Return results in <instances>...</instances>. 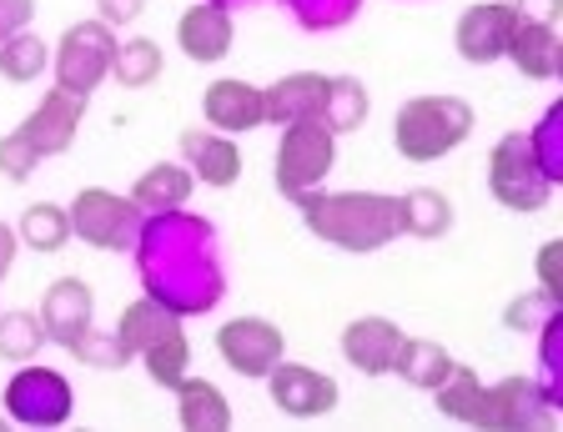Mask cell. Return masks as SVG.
I'll list each match as a JSON object with an SVG mask.
<instances>
[{
	"label": "cell",
	"instance_id": "obj_1",
	"mask_svg": "<svg viewBox=\"0 0 563 432\" xmlns=\"http://www.w3.org/2000/svg\"><path fill=\"white\" fill-rule=\"evenodd\" d=\"M131 257H136L141 292L162 302L166 312H176L181 322L197 312H211L227 297L222 236L207 217H191L187 207L146 217Z\"/></svg>",
	"mask_w": 563,
	"mask_h": 432
},
{
	"label": "cell",
	"instance_id": "obj_2",
	"mask_svg": "<svg viewBox=\"0 0 563 432\" xmlns=\"http://www.w3.org/2000/svg\"><path fill=\"white\" fill-rule=\"evenodd\" d=\"M302 211V226L317 242L352 252V257H367V252H383V246L398 242V197L387 191H307L297 201Z\"/></svg>",
	"mask_w": 563,
	"mask_h": 432
},
{
	"label": "cell",
	"instance_id": "obj_3",
	"mask_svg": "<svg viewBox=\"0 0 563 432\" xmlns=\"http://www.w3.org/2000/svg\"><path fill=\"white\" fill-rule=\"evenodd\" d=\"M473 126H478V111L463 96H453V91L408 96L398 106V117H393V146H398L402 162L433 166L443 156H453L473 136Z\"/></svg>",
	"mask_w": 563,
	"mask_h": 432
},
{
	"label": "cell",
	"instance_id": "obj_4",
	"mask_svg": "<svg viewBox=\"0 0 563 432\" xmlns=\"http://www.w3.org/2000/svg\"><path fill=\"white\" fill-rule=\"evenodd\" d=\"M488 191L498 207L518 211V217H533V211H543L553 201V176L543 171L528 131L498 136V146L488 152Z\"/></svg>",
	"mask_w": 563,
	"mask_h": 432
},
{
	"label": "cell",
	"instance_id": "obj_5",
	"mask_svg": "<svg viewBox=\"0 0 563 432\" xmlns=\"http://www.w3.org/2000/svg\"><path fill=\"white\" fill-rule=\"evenodd\" d=\"M277 152H272V187L287 201H302L307 191H317L338 166V136L322 121H292L277 126Z\"/></svg>",
	"mask_w": 563,
	"mask_h": 432
},
{
	"label": "cell",
	"instance_id": "obj_6",
	"mask_svg": "<svg viewBox=\"0 0 563 432\" xmlns=\"http://www.w3.org/2000/svg\"><path fill=\"white\" fill-rule=\"evenodd\" d=\"M111 56H117V31L101 15L96 21H76L51 46V76H56L60 91L91 101L101 91V81H111Z\"/></svg>",
	"mask_w": 563,
	"mask_h": 432
},
{
	"label": "cell",
	"instance_id": "obj_7",
	"mask_svg": "<svg viewBox=\"0 0 563 432\" xmlns=\"http://www.w3.org/2000/svg\"><path fill=\"white\" fill-rule=\"evenodd\" d=\"M66 211H70V236L76 242L96 246V252H121V257L136 246L141 222H146L136 201L106 187H81Z\"/></svg>",
	"mask_w": 563,
	"mask_h": 432
},
{
	"label": "cell",
	"instance_id": "obj_8",
	"mask_svg": "<svg viewBox=\"0 0 563 432\" xmlns=\"http://www.w3.org/2000/svg\"><path fill=\"white\" fill-rule=\"evenodd\" d=\"M70 412H76V392L56 367L21 363L5 383V418L21 422V428H66Z\"/></svg>",
	"mask_w": 563,
	"mask_h": 432
},
{
	"label": "cell",
	"instance_id": "obj_9",
	"mask_svg": "<svg viewBox=\"0 0 563 432\" xmlns=\"http://www.w3.org/2000/svg\"><path fill=\"white\" fill-rule=\"evenodd\" d=\"M553 418H559V408L543 398L539 377L514 373L483 392L478 428L483 432H543V428H553Z\"/></svg>",
	"mask_w": 563,
	"mask_h": 432
},
{
	"label": "cell",
	"instance_id": "obj_10",
	"mask_svg": "<svg viewBox=\"0 0 563 432\" xmlns=\"http://www.w3.org/2000/svg\"><path fill=\"white\" fill-rule=\"evenodd\" d=\"M217 357L232 367L236 377H267L272 367L287 357V337L267 317H232L217 328Z\"/></svg>",
	"mask_w": 563,
	"mask_h": 432
},
{
	"label": "cell",
	"instance_id": "obj_11",
	"mask_svg": "<svg viewBox=\"0 0 563 432\" xmlns=\"http://www.w3.org/2000/svg\"><path fill=\"white\" fill-rule=\"evenodd\" d=\"M262 383H267L272 408L287 412V418H297V422L328 418V412H338V402H342L338 377L317 373V367H307V363H287V357H282Z\"/></svg>",
	"mask_w": 563,
	"mask_h": 432
},
{
	"label": "cell",
	"instance_id": "obj_12",
	"mask_svg": "<svg viewBox=\"0 0 563 432\" xmlns=\"http://www.w3.org/2000/svg\"><path fill=\"white\" fill-rule=\"evenodd\" d=\"M81 121H86V96H70L60 86H51L46 101L31 106V117L21 121V136L31 141V152L46 162V156H66L81 136Z\"/></svg>",
	"mask_w": 563,
	"mask_h": 432
},
{
	"label": "cell",
	"instance_id": "obj_13",
	"mask_svg": "<svg viewBox=\"0 0 563 432\" xmlns=\"http://www.w3.org/2000/svg\"><path fill=\"white\" fill-rule=\"evenodd\" d=\"M508 31H514V5L508 0H478L457 15L453 25V51L468 66H493L508 51Z\"/></svg>",
	"mask_w": 563,
	"mask_h": 432
},
{
	"label": "cell",
	"instance_id": "obj_14",
	"mask_svg": "<svg viewBox=\"0 0 563 432\" xmlns=\"http://www.w3.org/2000/svg\"><path fill=\"white\" fill-rule=\"evenodd\" d=\"M342 357H347L352 373L363 377H393V363H398V347H402V328L393 322V317H352L347 328H342L338 337Z\"/></svg>",
	"mask_w": 563,
	"mask_h": 432
},
{
	"label": "cell",
	"instance_id": "obj_15",
	"mask_svg": "<svg viewBox=\"0 0 563 432\" xmlns=\"http://www.w3.org/2000/svg\"><path fill=\"white\" fill-rule=\"evenodd\" d=\"M232 41H236L232 11L217 5V0H197L176 21V46H181L187 60H197V66H222L232 56Z\"/></svg>",
	"mask_w": 563,
	"mask_h": 432
},
{
	"label": "cell",
	"instance_id": "obj_16",
	"mask_svg": "<svg viewBox=\"0 0 563 432\" xmlns=\"http://www.w3.org/2000/svg\"><path fill=\"white\" fill-rule=\"evenodd\" d=\"M181 162H187V171L197 176V187H236V176H242V146H236V136H227V131H211V126H187L181 131Z\"/></svg>",
	"mask_w": 563,
	"mask_h": 432
},
{
	"label": "cell",
	"instance_id": "obj_17",
	"mask_svg": "<svg viewBox=\"0 0 563 432\" xmlns=\"http://www.w3.org/2000/svg\"><path fill=\"white\" fill-rule=\"evenodd\" d=\"M201 117L211 131H227V136H246V131L267 126V111H262V86L242 81V76H222L201 91Z\"/></svg>",
	"mask_w": 563,
	"mask_h": 432
},
{
	"label": "cell",
	"instance_id": "obj_18",
	"mask_svg": "<svg viewBox=\"0 0 563 432\" xmlns=\"http://www.w3.org/2000/svg\"><path fill=\"white\" fill-rule=\"evenodd\" d=\"M508 60L528 81H559L563 70V35L553 21H533V15L514 11V31H508Z\"/></svg>",
	"mask_w": 563,
	"mask_h": 432
},
{
	"label": "cell",
	"instance_id": "obj_19",
	"mask_svg": "<svg viewBox=\"0 0 563 432\" xmlns=\"http://www.w3.org/2000/svg\"><path fill=\"white\" fill-rule=\"evenodd\" d=\"M35 317H41V328H46V337L56 347H70L96 322V292L81 277H56L46 287V297H41V312Z\"/></svg>",
	"mask_w": 563,
	"mask_h": 432
},
{
	"label": "cell",
	"instance_id": "obj_20",
	"mask_svg": "<svg viewBox=\"0 0 563 432\" xmlns=\"http://www.w3.org/2000/svg\"><path fill=\"white\" fill-rule=\"evenodd\" d=\"M328 101V76L322 70H287L272 86H262V111L267 126H292V121H322Z\"/></svg>",
	"mask_w": 563,
	"mask_h": 432
},
{
	"label": "cell",
	"instance_id": "obj_21",
	"mask_svg": "<svg viewBox=\"0 0 563 432\" xmlns=\"http://www.w3.org/2000/svg\"><path fill=\"white\" fill-rule=\"evenodd\" d=\"M197 191V176L187 171V162H152L146 171L131 181L126 197L141 207V217H162V211H181Z\"/></svg>",
	"mask_w": 563,
	"mask_h": 432
},
{
	"label": "cell",
	"instance_id": "obj_22",
	"mask_svg": "<svg viewBox=\"0 0 563 432\" xmlns=\"http://www.w3.org/2000/svg\"><path fill=\"white\" fill-rule=\"evenodd\" d=\"M176 398V422L187 432H227L232 428V402H227V392L217 383H207V377H181V383L172 387Z\"/></svg>",
	"mask_w": 563,
	"mask_h": 432
},
{
	"label": "cell",
	"instance_id": "obj_23",
	"mask_svg": "<svg viewBox=\"0 0 563 432\" xmlns=\"http://www.w3.org/2000/svg\"><path fill=\"white\" fill-rule=\"evenodd\" d=\"M457 222L453 201H448V191L438 187H412L408 197H398V232L402 236H418V242H438V236H448Z\"/></svg>",
	"mask_w": 563,
	"mask_h": 432
},
{
	"label": "cell",
	"instance_id": "obj_24",
	"mask_svg": "<svg viewBox=\"0 0 563 432\" xmlns=\"http://www.w3.org/2000/svg\"><path fill=\"white\" fill-rule=\"evenodd\" d=\"M483 377L473 373L468 363H453L448 367V377L433 387V408H438V418H448V422H457V428H478V418H483Z\"/></svg>",
	"mask_w": 563,
	"mask_h": 432
},
{
	"label": "cell",
	"instance_id": "obj_25",
	"mask_svg": "<svg viewBox=\"0 0 563 432\" xmlns=\"http://www.w3.org/2000/svg\"><path fill=\"white\" fill-rule=\"evenodd\" d=\"M162 70H166V56H162V46H156L152 35H126V41L117 35L111 81H117L121 91H146V86L162 81Z\"/></svg>",
	"mask_w": 563,
	"mask_h": 432
},
{
	"label": "cell",
	"instance_id": "obj_26",
	"mask_svg": "<svg viewBox=\"0 0 563 432\" xmlns=\"http://www.w3.org/2000/svg\"><path fill=\"white\" fill-rule=\"evenodd\" d=\"M448 367H453V352H448L443 342H433V337H402L398 363H393V377H398L402 387L433 392V387L448 377Z\"/></svg>",
	"mask_w": 563,
	"mask_h": 432
},
{
	"label": "cell",
	"instance_id": "obj_27",
	"mask_svg": "<svg viewBox=\"0 0 563 432\" xmlns=\"http://www.w3.org/2000/svg\"><path fill=\"white\" fill-rule=\"evenodd\" d=\"M367 117H373V96L357 76H328V101H322V126L332 136H352L363 131Z\"/></svg>",
	"mask_w": 563,
	"mask_h": 432
},
{
	"label": "cell",
	"instance_id": "obj_28",
	"mask_svg": "<svg viewBox=\"0 0 563 432\" xmlns=\"http://www.w3.org/2000/svg\"><path fill=\"white\" fill-rule=\"evenodd\" d=\"M15 236H21V246L41 252V257H56L66 242H76L70 236V211L56 207V201H31L21 211V222H15Z\"/></svg>",
	"mask_w": 563,
	"mask_h": 432
},
{
	"label": "cell",
	"instance_id": "obj_29",
	"mask_svg": "<svg viewBox=\"0 0 563 432\" xmlns=\"http://www.w3.org/2000/svg\"><path fill=\"white\" fill-rule=\"evenodd\" d=\"M176 322H181V317L166 312L162 302H152V297H136V302L121 307V317H117V328H111V332H117V342L126 347L131 363H136L141 347H146L152 337H162L166 328H176Z\"/></svg>",
	"mask_w": 563,
	"mask_h": 432
},
{
	"label": "cell",
	"instance_id": "obj_30",
	"mask_svg": "<svg viewBox=\"0 0 563 432\" xmlns=\"http://www.w3.org/2000/svg\"><path fill=\"white\" fill-rule=\"evenodd\" d=\"M141 363H146V377H152L156 387H166V392H172V387L187 377V367H191L187 328L176 322V328H166L162 337H152L146 347H141Z\"/></svg>",
	"mask_w": 563,
	"mask_h": 432
},
{
	"label": "cell",
	"instance_id": "obj_31",
	"mask_svg": "<svg viewBox=\"0 0 563 432\" xmlns=\"http://www.w3.org/2000/svg\"><path fill=\"white\" fill-rule=\"evenodd\" d=\"M46 70H51V46L35 31H21L0 46V76L11 86H31V81H41Z\"/></svg>",
	"mask_w": 563,
	"mask_h": 432
},
{
	"label": "cell",
	"instance_id": "obj_32",
	"mask_svg": "<svg viewBox=\"0 0 563 432\" xmlns=\"http://www.w3.org/2000/svg\"><path fill=\"white\" fill-rule=\"evenodd\" d=\"M46 342L51 337L35 312H0V363H35Z\"/></svg>",
	"mask_w": 563,
	"mask_h": 432
},
{
	"label": "cell",
	"instance_id": "obj_33",
	"mask_svg": "<svg viewBox=\"0 0 563 432\" xmlns=\"http://www.w3.org/2000/svg\"><path fill=\"white\" fill-rule=\"evenodd\" d=\"M539 387L553 408H563V312H553L539 332Z\"/></svg>",
	"mask_w": 563,
	"mask_h": 432
},
{
	"label": "cell",
	"instance_id": "obj_34",
	"mask_svg": "<svg viewBox=\"0 0 563 432\" xmlns=\"http://www.w3.org/2000/svg\"><path fill=\"white\" fill-rule=\"evenodd\" d=\"M66 352H70V357H76L81 367H96V373H121V367L131 363L126 347L117 342V332H101L96 322H91V328H86L76 342H70Z\"/></svg>",
	"mask_w": 563,
	"mask_h": 432
},
{
	"label": "cell",
	"instance_id": "obj_35",
	"mask_svg": "<svg viewBox=\"0 0 563 432\" xmlns=\"http://www.w3.org/2000/svg\"><path fill=\"white\" fill-rule=\"evenodd\" d=\"M528 136H533V152H539L543 171L559 187L563 181V101H549V111L539 117V126H528Z\"/></svg>",
	"mask_w": 563,
	"mask_h": 432
},
{
	"label": "cell",
	"instance_id": "obj_36",
	"mask_svg": "<svg viewBox=\"0 0 563 432\" xmlns=\"http://www.w3.org/2000/svg\"><path fill=\"white\" fill-rule=\"evenodd\" d=\"M282 5L297 15L302 31H338V25H347L357 15L363 0H282Z\"/></svg>",
	"mask_w": 563,
	"mask_h": 432
},
{
	"label": "cell",
	"instance_id": "obj_37",
	"mask_svg": "<svg viewBox=\"0 0 563 432\" xmlns=\"http://www.w3.org/2000/svg\"><path fill=\"white\" fill-rule=\"evenodd\" d=\"M553 312H563V307H553L549 297H543L539 287H533V292H518L514 302L504 307V328H508V332H518V337H533V332H539Z\"/></svg>",
	"mask_w": 563,
	"mask_h": 432
},
{
	"label": "cell",
	"instance_id": "obj_38",
	"mask_svg": "<svg viewBox=\"0 0 563 432\" xmlns=\"http://www.w3.org/2000/svg\"><path fill=\"white\" fill-rule=\"evenodd\" d=\"M35 166H41V156L31 152V141H25L21 131H5V136H0V176H5V181H31Z\"/></svg>",
	"mask_w": 563,
	"mask_h": 432
},
{
	"label": "cell",
	"instance_id": "obj_39",
	"mask_svg": "<svg viewBox=\"0 0 563 432\" xmlns=\"http://www.w3.org/2000/svg\"><path fill=\"white\" fill-rule=\"evenodd\" d=\"M533 267H539V292L549 297L553 307H563V242L559 236H549V242L539 246V262H533Z\"/></svg>",
	"mask_w": 563,
	"mask_h": 432
},
{
	"label": "cell",
	"instance_id": "obj_40",
	"mask_svg": "<svg viewBox=\"0 0 563 432\" xmlns=\"http://www.w3.org/2000/svg\"><path fill=\"white\" fill-rule=\"evenodd\" d=\"M35 21V0H0V46Z\"/></svg>",
	"mask_w": 563,
	"mask_h": 432
},
{
	"label": "cell",
	"instance_id": "obj_41",
	"mask_svg": "<svg viewBox=\"0 0 563 432\" xmlns=\"http://www.w3.org/2000/svg\"><path fill=\"white\" fill-rule=\"evenodd\" d=\"M96 15H101L111 31L117 25H136L146 15V0H96Z\"/></svg>",
	"mask_w": 563,
	"mask_h": 432
},
{
	"label": "cell",
	"instance_id": "obj_42",
	"mask_svg": "<svg viewBox=\"0 0 563 432\" xmlns=\"http://www.w3.org/2000/svg\"><path fill=\"white\" fill-rule=\"evenodd\" d=\"M518 15H533V21H563V0H508Z\"/></svg>",
	"mask_w": 563,
	"mask_h": 432
},
{
	"label": "cell",
	"instance_id": "obj_43",
	"mask_svg": "<svg viewBox=\"0 0 563 432\" xmlns=\"http://www.w3.org/2000/svg\"><path fill=\"white\" fill-rule=\"evenodd\" d=\"M15 252H21V236H15V226H11V222H0V281L11 277Z\"/></svg>",
	"mask_w": 563,
	"mask_h": 432
},
{
	"label": "cell",
	"instance_id": "obj_44",
	"mask_svg": "<svg viewBox=\"0 0 563 432\" xmlns=\"http://www.w3.org/2000/svg\"><path fill=\"white\" fill-rule=\"evenodd\" d=\"M217 5H227V11H232V5H252V0H217Z\"/></svg>",
	"mask_w": 563,
	"mask_h": 432
},
{
	"label": "cell",
	"instance_id": "obj_45",
	"mask_svg": "<svg viewBox=\"0 0 563 432\" xmlns=\"http://www.w3.org/2000/svg\"><path fill=\"white\" fill-rule=\"evenodd\" d=\"M5 428H11V418H5V412H0V432H5Z\"/></svg>",
	"mask_w": 563,
	"mask_h": 432
}]
</instances>
